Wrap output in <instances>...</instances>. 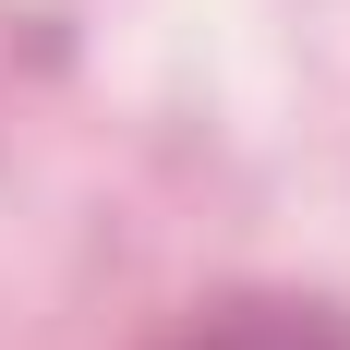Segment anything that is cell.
<instances>
[{
    "instance_id": "obj_1",
    "label": "cell",
    "mask_w": 350,
    "mask_h": 350,
    "mask_svg": "<svg viewBox=\"0 0 350 350\" xmlns=\"http://www.w3.org/2000/svg\"><path fill=\"white\" fill-rule=\"evenodd\" d=\"M206 350H338V338H326V326H278V314H266V326H230V338H206Z\"/></svg>"
}]
</instances>
